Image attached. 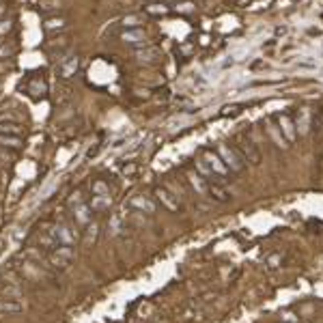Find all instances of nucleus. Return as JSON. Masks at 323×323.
<instances>
[{
  "label": "nucleus",
  "instance_id": "6e6552de",
  "mask_svg": "<svg viewBox=\"0 0 323 323\" xmlns=\"http://www.w3.org/2000/svg\"><path fill=\"white\" fill-rule=\"evenodd\" d=\"M121 41L125 45H134V48H144V45H149V37H146V33L143 28H125V31L121 33Z\"/></svg>",
  "mask_w": 323,
  "mask_h": 323
},
{
  "label": "nucleus",
  "instance_id": "393cba45",
  "mask_svg": "<svg viewBox=\"0 0 323 323\" xmlns=\"http://www.w3.org/2000/svg\"><path fill=\"white\" fill-rule=\"evenodd\" d=\"M146 11H149V13H153V15H166V13H168V7H166V4L151 2L149 7H146Z\"/></svg>",
  "mask_w": 323,
  "mask_h": 323
},
{
  "label": "nucleus",
  "instance_id": "6ab92c4d",
  "mask_svg": "<svg viewBox=\"0 0 323 323\" xmlns=\"http://www.w3.org/2000/svg\"><path fill=\"white\" fill-rule=\"evenodd\" d=\"M104 194H110V185L104 179H95L91 183V196H104Z\"/></svg>",
  "mask_w": 323,
  "mask_h": 323
},
{
  "label": "nucleus",
  "instance_id": "dca6fc26",
  "mask_svg": "<svg viewBox=\"0 0 323 323\" xmlns=\"http://www.w3.org/2000/svg\"><path fill=\"white\" fill-rule=\"evenodd\" d=\"M24 310V306H22L17 299H0V313L4 315H17Z\"/></svg>",
  "mask_w": 323,
  "mask_h": 323
},
{
  "label": "nucleus",
  "instance_id": "cd10ccee",
  "mask_svg": "<svg viewBox=\"0 0 323 323\" xmlns=\"http://www.w3.org/2000/svg\"><path fill=\"white\" fill-rule=\"evenodd\" d=\"M11 28H13V24H11V20H2L0 22V35H7Z\"/></svg>",
  "mask_w": 323,
  "mask_h": 323
},
{
  "label": "nucleus",
  "instance_id": "1a4fd4ad",
  "mask_svg": "<svg viewBox=\"0 0 323 323\" xmlns=\"http://www.w3.org/2000/svg\"><path fill=\"white\" fill-rule=\"evenodd\" d=\"M153 194H155V198H157V203L162 205L164 209H168V211H173V214H179L181 211V203L177 201V198L170 194L166 187H162V185H157L155 190H153Z\"/></svg>",
  "mask_w": 323,
  "mask_h": 323
},
{
  "label": "nucleus",
  "instance_id": "bb28decb",
  "mask_svg": "<svg viewBox=\"0 0 323 323\" xmlns=\"http://www.w3.org/2000/svg\"><path fill=\"white\" fill-rule=\"evenodd\" d=\"M15 54V48L13 45H0V61H7Z\"/></svg>",
  "mask_w": 323,
  "mask_h": 323
},
{
  "label": "nucleus",
  "instance_id": "f3484780",
  "mask_svg": "<svg viewBox=\"0 0 323 323\" xmlns=\"http://www.w3.org/2000/svg\"><path fill=\"white\" fill-rule=\"evenodd\" d=\"M65 26H67V20H65V17H50V20L43 22V31H45V33L63 31Z\"/></svg>",
  "mask_w": 323,
  "mask_h": 323
},
{
  "label": "nucleus",
  "instance_id": "f257e3e1",
  "mask_svg": "<svg viewBox=\"0 0 323 323\" xmlns=\"http://www.w3.org/2000/svg\"><path fill=\"white\" fill-rule=\"evenodd\" d=\"M67 207L72 211V218L75 222V226H89L93 222V211L89 207V201H84L82 192H73L72 196L67 198Z\"/></svg>",
  "mask_w": 323,
  "mask_h": 323
},
{
  "label": "nucleus",
  "instance_id": "9b49d317",
  "mask_svg": "<svg viewBox=\"0 0 323 323\" xmlns=\"http://www.w3.org/2000/svg\"><path fill=\"white\" fill-rule=\"evenodd\" d=\"M26 93L33 99H43L45 93H48V84H45V80L41 78V75H33L26 84Z\"/></svg>",
  "mask_w": 323,
  "mask_h": 323
},
{
  "label": "nucleus",
  "instance_id": "b1692460",
  "mask_svg": "<svg viewBox=\"0 0 323 323\" xmlns=\"http://www.w3.org/2000/svg\"><path fill=\"white\" fill-rule=\"evenodd\" d=\"M84 228H86V242H95L97 235H99V224H97V222H91V224L84 226Z\"/></svg>",
  "mask_w": 323,
  "mask_h": 323
},
{
  "label": "nucleus",
  "instance_id": "9d476101",
  "mask_svg": "<svg viewBox=\"0 0 323 323\" xmlns=\"http://www.w3.org/2000/svg\"><path fill=\"white\" fill-rule=\"evenodd\" d=\"M78 67H80V58L78 56H67V58H63V61L58 63V75H61L63 80H69V78H73L75 75Z\"/></svg>",
  "mask_w": 323,
  "mask_h": 323
},
{
  "label": "nucleus",
  "instance_id": "5701e85b",
  "mask_svg": "<svg viewBox=\"0 0 323 323\" xmlns=\"http://www.w3.org/2000/svg\"><path fill=\"white\" fill-rule=\"evenodd\" d=\"M140 15H136V13H129V15H125L123 17V26L125 28H140Z\"/></svg>",
  "mask_w": 323,
  "mask_h": 323
},
{
  "label": "nucleus",
  "instance_id": "20e7f679",
  "mask_svg": "<svg viewBox=\"0 0 323 323\" xmlns=\"http://www.w3.org/2000/svg\"><path fill=\"white\" fill-rule=\"evenodd\" d=\"M50 233L54 235V239H56L58 246H75V244H78V237H80L78 228H75L73 224H67V222L56 224Z\"/></svg>",
  "mask_w": 323,
  "mask_h": 323
},
{
  "label": "nucleus",
  "instance_id": "c85d7f7f",
  "mask_svg": "<svg viewBox=\"0 0 323 323\" xmlns=\"http://www.w3.org/2000/svg\"><path fill=\"white\" fill-rule=\"evenodd\" d=\"M179 11H181V13H192V11H194V4H192V2H183V4L179 7Z\"/></svg>",
  "mask_w": 323,
  "mask_h": 323
},
{
  "label": "nucleus",
  "instance_id": "aec40b11",
  "mask_svg": "<svg viewBox=\"0 0 323 323\" xmlns=\"http://www.w3.org/2000/svg\"><path fill=\"white\" fill-rule=\"evenodd\" d=\"M295 127H297L299 134H306L310 129V112H308V110H302V116H297Z\"/></svg>",
  "mask_w": 323,
  "mask_h": 323
},
{
  "label": "nucleus",
  "instance_id": "39448f33",
  "mask_svg": "<svg viewBox=\"0 0 323 323\" xmlns=\"http://www.w3.org/2000/svg\"><path fill=\"white\" fill-rule=\"evenodd\" d=\"M73 258H75L73 246H56V248L50 252V263L56 269H67L69 265H72Z\"/></svg>",
  "mask_w": 323,
  "mask_h": 323
},
{
  "label": "nucleus",
  "instance_id": "4468645a",
  "mask_svg": "<svg viewBox=\"0 0 323 323\" xmlns=\"http://www.w3.org/2000/svg\"><path fill=\"white\" fill-rule=\"evenodd\" d=\"M207 194H209V198H214L215 203H226L228 198H231L228 190L220 183V181H211V183H207Z\"/></svg>",
  "mask_w": 323,
  "mask_h": 323
},
{
  "label": "nucleus",
  "instance_id": "f8f14e48",
  "mask_svg": "<svg viewBox=\"0 0 323 323\" xmlns=\"http://www.w3.org/2000/svg\"><path fill=\"white\" fill-rule=\"evenodd\" d=\"M129 207L138 214H146V215H153L155 214V203L146 196H132L129 198Z\"/></svg>",
  "mask_w": 323,
  "mask_h": 323
},
{
  "label": "nucleus",
  "instance_id": "a878e982",
  "mask_svg": "<svg viewBox=\"0 0 323 323\" xmlns=\"http://www.w3.org/2000/svg\"><path fill=\"white\" fill-rule=\"evenodd\" d=\"M313 129H315L317 136H323V112H319V114L315 116V121H313Z\"/></svg>",
  "mask_w": 323,
  "mask_h": 323
},
{
  "label": "nucleus",
  "instance_id": "a211bd4d",
  "mask_svg": "<svg viewBox=\"0 0 323 323\" xmlns=\"http://www.w3.org/2000/svg\"><path fill=\"white\" fill-rule=\"evenodd\" d=\"M22 144L24 143H22L20 136H7V134H0V146H4V149H20Z\"/></svg>",
  "mask_w": 323,
  "mask_h": 323
},
{
  "label": "nucleus",
  "instance_id": "4be33fe9",
  "mask_svg": "<svg viewBox=\"0 0 323 323\" xmlns=\"http://www.w3.org/2000/svg\"><path fill=\"white\" fill-rule=\"evenodd\" d=\"M190 177V181H192V185L196 187V192H201V194H207V181H205L201 175H196V173H190L187 175Z\"/></svg>",
  "mask_w": 323,
  "mask_h": 323
},
{
  "label": "nucleus",
  "instance_id": "0eeeda50",
  "mask_svg": "<svg viewBox=\"0 0 323 323\" xmlns=\"http://www.w3.org/2000/svg\"><path fill=\"white\" fill-rule=\"evenodd\" d=\"M272 121L278 123V129H280V134H283V138L287 143H293V140L297 138V127H295V121L291 119V114L278 112V114H274Z\"/></svg>",
  "mask_w": 323,
  "mask_h": 323
},
{
  "label": "nucleus",
  "instance_id": "c756f323",
  "mask_svg": "<svg viewBox=\"0 0 323 323\" xmlns=\"http://www.w3.org/2000/svg\"><path fill=\"white\" fill-rule=\"evenodd\" d=\"M267 263H269V267H272V269H276V267H278V263H280V256H272Z\"/></svg>",
  "mask_w": 323,
  "mask_h": 323
},
{
  "label": "nucleus",
  "instance_id": "7ed1b4c3",
  "mask_svg": "<svg viewBox=\"0 0 323 323\" xmlns=\"http://www.w3.org/2000/svg\"><path fill=\"white\" fill-rule=\"evenodd\" d=\"M235 149L239 151V155L244 157V162H250V164H261V151L258 146L252 143V140L246 136V134H239L237 140H235Z\"/></svg>",
  "mask_w": 323,
  "mask_h": 323
},
{
  "label": "nucleus",
  "instance_id": "ddd939ff",
  "mask_svg": "<svg viewBox=\"0 0 323 323\" xmlns=\"http://www.w3.org/2000/svg\"><path fill=\"white\" fill-rule=\"evenodd\" d=\"M89 207L93 214H106V211L112 209V196L110 194H104V196H91Z\"/></svg>",
  "mask_w": 323,
  "mask_h": 323
},
{
  "label": "nucleus",
  "instance_id": "7c9ffc66",
  "mask_svg": "<svg viewBox=\"0 0 323 323\" xmlns=\"http://www.w3.org/2000/svg\"><path fill=\"white\" fill-rule=\"evenodd\" d=\"M7 69H11V65L4 61V63H0V72H7Z\"/></svg>",
  "mask_w": 323,
  "mask_h": 323
},
{
  "label": "nucleus",
  "instance_id": "423d86ee",
  "mask_svg": "<svg viewBox=\"0 0 323 323\" xmlns=\"http://www.w3.org/2000/svg\"><path fill=\"white\" fill-rule=\"evenodd\" d=\"M201 160H203L205 164H207L211 173L218 175V177H226V175H231V170H228V168H226V164L222 162V157L218 155V151L207 149V146H205V149L201 151Z\"/></svg>",
  "mask_w": 323,
  "mask_h": 323
},
{
  "label": "nucleus",
  "instance_id": "f03ea898",
  "mask_svg": "<svg viewBox=\"0 0 323 323\" xmlns=\"http://www.w3.org/2000/svg\"><path fill=\"white\" fill-rule=\"evenodd\" d=\"M218 155L222 157V162L226 164V168L231 170V173H242V170L246 168V162H244V157L239 155V151L235 149L233 144H226V143H222L218 144Z\"/></svg>",
  "mask_w": 323,
  "mask_h": 323
},
{
  "label": "nucleus",
  "instance_id": "2eb2a0df",
  "mask_svg": "<svg viewBox=\"0 0 323 323\" xmlns=\"http://www.w3.org/2000/svg\"><path fill=\"white\" fill-rule=\"evenodd\" d=\"M136 58L140 63H155L160 58V50L153 48V45H144V48L136 50Z\"/></svg>",
  "mask_w": 323,
  "mask_h": 323
},
{
  "label": "nucleus",
  "instance_id": "412c9836",
  "mask_svg": "<svg viewBox=\"0 0 323 323\" xmlns=\"http://www.w3.org/2000/svg\"><path fill=\"white\" fill-rule=\"evenodd\" d=\"M0 134H7V136H20L22 125L20 123H0Z\"/></svg>",
  "mask_w": 323,
  "mask_h": 323
}]
</instances>
